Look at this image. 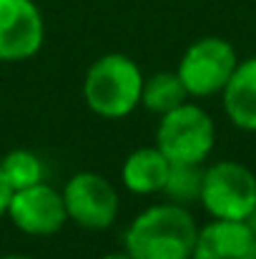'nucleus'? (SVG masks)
<instances>
[{"label":"nucleus","mask_w":256,"mask_h":259,"mask_svg":"<svg viewBox=\"0 0 256 259\" xmlns=\"http://www.w3.org/2000/svg\"><path fill=\"white\" fill-rule=\"evenodd\" d=\"M63 201L68 219L83 229H108L118 217V194L100 174H76L63 189Z\"/></svg>","instance_id":"6"},{"label":"nucleus","mask_w":256,"mask_h":259,"mask_svg":"<svg viewBox=\"0 0 256 259\" xmlns=\"http://www.w3.org/2000/svg\"><path fill=\"white\" fill-rule=\"evenodd\" d=\"M100 259H131V257H128V252H123V254H106Z\"/></svg>","instance_id":"17"},{"label":"nucleus","mask_w":256,"mask_h":259,"mask_svg":"<svg viewBox=\"0 0 256 259\" xmlns=\"http://www.w3.org/2000/svg\"><path fill=\"white\" fill-rule=\"evenodd\" d=\"M221 93L229 121L244 131H256V58L239 63Z\"/></svg>","instance_id":"10"},{"label":"nucleus","mask_w":256,"mask_h":259,"mask_svg":"<svg viewBox=\"0 0 256 259\" xmlns=\"http://www.w3.org/2000/svg\"><path fill=\"white\" fill-rule=\"evenodd\" d=\"M141 68L123 53L98 58L83 81L85 103L100 118H123L141 103Z\"/></svg>","instance_id":"2"},{"label":"nucleus","mask_w":256,"mask_h":259,"mask_svg":"<svg viewBox=\"0 0 256 259\" xmlns=\"http://www.w3.org/2000/svg\"><path fill=\"white\" fill-rule=\"evenodd\" d=\"M0 169H3L5 181H8V186H10L13 191L43 181V164H40V159H38L33 151H28V149H15V151H10V154L0 161Z\"/></svg>","instance_id":"14"},{"label":"nucleus","mask_w":256,"mask_h":259,"mask_svg":"<svg viewBox=\"0 0 256 259\" xmlns=\"http://www.w3.org/2000/svg\"><path fill=\"white\" fill-rule=\"evenodd\" d=\"M214 141L216 128L211 116L193 103H181L164 113L156 131V146L171 164H203Z\"/></svg>","instance_id":"3"},{"label":"nucleus","mask_w":256,"mask_h":259,"mask_svg":"<svg viewBox=\"0 0 256 259\" xmlns=\"http://www.w3.org/2000/svg\"><path fill=\"white\" fill-rule=\"evenodd\" d=\"M10 196H13V189L8 186V181H5V174H3V169H0V217H3V214H8Z\"/></svg>","instance_id":"15"},{"label":"nucleus","mask_w":256,"mask_h":259,"mask_svg":"<svg viewBox=\"0 0 256 259\" xmlns=\"http://www.w3.org/2000/svg\"><path fill=\"white\" fill-rule=\"evenodd\" d=\"M8 217L20 232L33 237H50L61 232V227L68 222L63 194H58L43 181L13 191Z\"/></svg>","instance_id":"7"},{"label":"nucleus","mask_w":256,"mask_h":259,"mask_svg":"<svg viewBox=\"0 0 256 259\" xmlns=\"http://www.w3.org/2000/svg\"><path fill=\"white\" fill-rule=\"evenodd\" d=\"M171 171V161L159 146L136 149L123 164V184L133 194L164 191Z\"/></svg>","instance_id":"11"},{"label":"nucleus","mask_w":256,"mask_h":259,"mask_svg":"<svg viewBox=\"0 0 256 259\" xmlns=\"http://www.w3.org/2000/svg\"><path fill=\"white\" fill-rule=\"evenodd\" d=\"M236 51L224 38H201L183 53L178 63V78L188 91V96L209 98L214 93H221L229 83L231 73L236 71Z\"/></svg>","instance_id":"5"},{"label":"nucleus","mask_w":256,"mask_h":259,"mask_svg":"<svg viewBox=\"0 0 256 259\" xmlns=\"http://www.w3.org/2000/svg\"><path fill=\"white\" fill-rule=\"evenodd\" d=\"M201 186H203V169L201 164H171L169 179L164 191L169 194L173 204H191L201 199Z\"/></svg>","instance_id":"13"},{"label":"nucleus","mask_w":256,"mask_h":259,"mask_svg":"<svg viewBox=\"0 0 256 259\" xmlns=\"http://www.w3.org/2000/svg\"><path fill=\"white\" fill-rule=\"evenodd\" d=\"M244 224H246V227H249V229L254 232V237H256V206L251 209V214H249V217L244 219Z\"/></svg>","instance_id":"16"},{"label":"nucleus","mask_w":256,"mask_h":259,"mask_svg":"<svg viewBox=\"0 0 256 259\" xmlns=\"http://www.w3.org/2000/svg\"><path fill=\"white\" fill-rule=\"evenodd\" d=\"M188 91L183 86V81L178 78V73L173 71H161L156 76H151L148 81H143V91H141V103L153 111V113H169L176 106L186 103Z\"/></svg>","instance_id":"12"},{"label":"nucleus","mask_w":256,"mask_h":259,"mask_svg":"<svg viewBox=\"0 0 256 259\" xmlns=\"http://www.w3.org/2000/svg\"><path fill=\"white\" fill-rule=\"evenodd\" d=\"M191 259H256V237L244 222L214 219L198 232Z\"/></svg>","instance_id":"9"},{"label":"nucleus","mask_w":256,"mask_h":259,"mask_svg":"<svg viewBox=\"0 0 256 259\" xmlns=\"http://www.w3.org/2000/svg\"><path fill=\"white\" fill-rule=\"evenodd\" d=\"M196 237V222L181 204H156L128 227L126 252L131 259H191Z\"/></svg>","instance_id":"1"},{"label":"nucleus","mask_w":256,"mask_h":259,"mask_svg":"<svg viewBox=\"0 0 256 259\" xmlns=\"http://www.w3.org/2000/svg\"><path fill=\"white\" fill-rule=\"evenodd\" d=\"M45 38V25L33 0H0V61L33 58Z\"/></svg>","instance_id":"8"},{"label":"nucleus","mask_w":256,"mask_h":259,"mask_svg":"<svg viewBox=\"0 0 256 259\" xmlns=\"http://www.w3.org/2000/svg\"><path fill=\"white\" fill-rule=\"evenodd\" d=\"M3 259H28V257H18V254H13V257H3Z\"/></svg>","instance_id":"18"},{"label":"nucleus","mask_w":256,"mask_h":259,"mask_svg":"<svg viewBox=\"0 0 256 259\" xmlns=\"http://www.w3.org/2000/svg\"><path fill=\"white\" fill-rule=\"evenodd\" d=\"M214 219L244 222L256 206V176L236 161H219L203 171L201 199Z\"/></svg>","instance_id":"4"}]
</instances>
